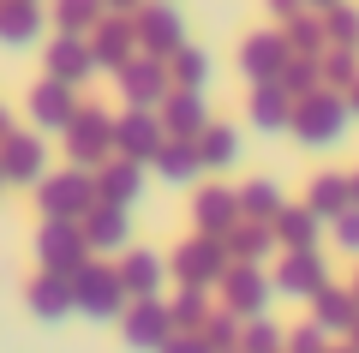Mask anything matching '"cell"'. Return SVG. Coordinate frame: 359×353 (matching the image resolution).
Listing matches in <instances>:
<instances>
[{
  "mask_svg": "<svg viewBox=\"0 0 359 353\" xmlns=\"http://www.w3.org/2000/svg\"><path fill=\"white\" fill-rule=\"evenodd\" d=\"M347 126H353V108H347V90H311L294 102V120H287V138L299 150H341Z\"/></svg>",
  "mask_w": 359,
  "mask_h": 353,
  "instance_id": "1",
  "label": "cell"
},
{
  "mask_svg": "<svg viewBox=\"0 0 359 353\" xmlns=\"http://www.w3.org/2000/svg\"><path fill=\"white\" fill-rule=\"evenodd\" d=\"M30 192H36V210L48 222H84V210L96 204V174L90 168H60V174H42Z\"/></svg>",
  "mask_w": 359,
  "mask_h": 353,
  "instance_id": "2",
  "label": "cell"
},
{
  "mask_svg": "<svg viewBox=\"0 0 359 353\" xmlns=\"http://www.w3.org/2000/svg\"><path fill=\"white\" fill-rule=\"evenodd\" d=\"M66 138V156H72V168H96L114 156V114L108 108H96V102H78V114H72V126L60 132Z\"/></svg>",
  "mask_w": 359,
  "mask_h": 353,
  "instance_id": "3",
  "label": "cell"
},
{
  "mask_svg": "<svg viewBox=\"0 0 359 353\" xmlns=\"http://www.w3.org/2000/svg\"><path fill=\"white\" fill-rule=\"evenodd\" d=\"M72 312L96 317V324H114V317L126 312V288H120L114 264H96V258H90L84 269H72Z\"/></svg>",
  "mask_w": 359,
  "mask_h": 353,
  "instance_id": "4",
  "label": "cell"
},
{
  "mask_svg": "<svg viewBox=\"0 0 359 353\" xmlns=\"http://www.w3.org/2000/svg\"><path fill=\"white\" fill-rule=\"evenodd\" d=\"M168 276H174L180 288H216V281L228 276V246H222L216 234H198V240L174 246V258H168Z\"/></svg>",
  "mask_w": 359,
  "mask_h": 353,
  "instance_id": "5",
  "label": "cell"
},
{
  "mask_svg": "<svg viewBox=\"0 0 359 353\" xmlns=\"http://www.w3.org/2000/svg\"><path fill=\"white\" fill-rule=\"evenodd\" d=\"M132 30H138V54H156V60H168L186 42V18H180L174 0H144L132 13Z\"/></svg>",
  "mask_w": 359,
  "mask_h": 353,
  "instance_id": "6",
  "label": "cell"
},
{
  "mask_svg": "<svg viewBox=\"0 0 359 353\" xmlns=\"http://www.w3.org/2000/svg\"><path fill=\"white\" fill-rule=\"evenodd\" d=\"M216 288H222V305H228L240 324H245V317H264L269 312V293H276L264 264H228V276H222Z\"/></svg>",
  "mask_w": 359,
  "mask_h": 353,
  "instance_id": "7",
  "label": "cell"
},
{
  "mask_svg": "<svg viewBox=\"0 0 359 353\" xmlns=\"http://www.w3.org/2000/svg\"><path fill=\"white\" fill-rule=\"evenodd\" d=\"M323 281H330V258H323V246H311V252H282L276 269H269V288L287 293V300H311Z\"/></svg>",
  "mask_w": 359,
  "mask_h": 353,
  "instance_id": "8",
  "label": "cell"
},
{
  "mask_svg": "<svg viewBox=\"0 0 359 353\" xmlns=\"http://www.w3.org/2000/svg\"><path fill=\"white\" fill-rule=\"evenodd\" d=\"M36 264L54 269V276H72V269L90 264V246H84V234H78V222H48V215H42V227H36Z\"/></svg>",
  "mask_w": 359,
  "mask_h": 353,
  "instance_id": "9",
  "label": "cell"
},
{
  "mask_svg": "<svg viewBox=\"0 0 359 353\" xmlns=\"http://www.w3.org/2000/svg\"><path fill=\"white\" fill-rule=\"evenodd\" d=\"M120 335H126V347H138V353H162L168 335H174V324H168V300H126V312H120Z\"/></svg>",
  "mask_w": 359,
  "mask_h": 353,
  "instance_id": "10",
  "label": "cell"
},
{
  "mask_svg": "<svg viewBox=\"0 0 359 353\" xmlns=\"http://www.w3.org/2000/svg\"><path fill=\"white\" fill-rule=\"evenodd\" d=\"M114 276H120V288H126V300H162V288H168V258L150 252V246H126L120 264H114Z\"/></svg>",
  "mask_w": 359,
  "mask_h": 353,
  "instance_id": "11",
  "label": "cell"
},
{
  "mask_svg": "<svg viewBox=\"0 0 359 353\" xmlns=\"http://www.w3.org/2000/svg\"><path fill=\"white\" fill-rule=\"evenodd\" d=\"M114 84H120V96H126V108H156V102L174 90L168 84V60H156V54H132L114 72Z\"/></svg>",
  "mask_w": 359,
  "mask_h": 353,
  "instance_id": "12",
  "label": "cell"
},
{
  "mask_svg": "<svg viewBox=\"0 0 359 353\" xmlns=\"http://www.w3.org/2000/svg\"><path fill=\"white\" fill-rule=\"evenodd\" d=\"M78 234H84L90 258H114V252H126V240H132V210H120V204H90L84 222H78Z\"/></svg>",
  "mask_w": 359,
  "mask_h": 353,
  "instance_id": "13",
  "label": "cell"
},
{
  "mask_svg": "<svg viewBox=\"0 0 359 353\" xmlns=\"http://www.w3.org/2000/svg\"><path fill=\"white\" fill-rule=\"evenodd\" d=\"M162 120H156V108H120L114 114V156H132V162H150L156 150H162Z\"/></svg>",
  "mask_w": 359,
  "mask_h": 353,
  "instance_id": "14",
  "label": "cell"
},
{
  "mask_svg": "<svg viewBox=\"0 0 359 353\" xmlns=\"http://www.w3.org/2000/svg\"><path fill=\"white\" fill-rule=\"evenodd\" d=\"M0 174H6V186H36L48 174V144L36 132H6L0 138Z\"/></svg>",
  "mask_w": 359,
  "mask_h": 353,
  "instance_id": "15",
  "label": "cell"
},
{
  "mask_svg": "<svg viewBox=\"0 0 359 353\" xmlns=\"http://www.w3.org/2000/svg\"><path fill=\"white\" fill-rule=\"evenodd\" d=\"M84 42H90V60H96V72H120V66L138 54V30H132V18H120V13H108Z\"/></svg>",
  "mask_w": 359,
  "mask_h": 353,
  "instance_id": "16",
  "label": "cell"
},
{
  "mask_svg": "<svg viewBox=\"0 0 359 353\" xmlns=\"http://www.w3.org/2000/svg\"><path fill=\"white\" fill-rule=\"evenodd\" d=\"M156 120H162L168 138H198V132L210 126V102H204V90H168V96L156 102Z\"/></svg>",
  "mask_w": 359,
  "mask_h": 353,
  "instance_id": "17",
  "label": "cell"
},
{
  "mask_svg": "<svg viewBox=\"0 0 359 353\" xmlns=\"http://www.w3.org/2000/svg\"><path fill=\"white\" fill-rule=\"evenodd\" d=\"M138 198H144V162H132V156H108V162L96 168V204H120V210H132Z\"/></svg>",
  "mask_w": 359,
  "mask_h": 353,
  "instance_id": "18",
  "label": "cell"
},
{
  "mask_svg": "<svg viewBox=\"0 0 359 353\" xmlns=\"http://www.w3.org/2000/svg\"><path fill=\"white\" fill-rule=\"evenodd\" d=\"M42 66H48V78H60V84H72V90H84L90 78H96V60H90L84 36H54L48 48H42Z\"/></svg>",
  "mask_w": 359,
  "mask_h": 353,
  "instance_id": "19",
  "label": "cell"
},
{
  "mask_svg": "<svg viewBox=\"0 0 359 353\" xmlns=\"http://www.w3.org/2000/svg\"><path fill=\"white\" fill-rule=\"evenodd\" d=\"M78 96H84V90L60 84V78H42V84L30 90V120H36L42 132H66L72 114H78Z\"/></svg>",
  "mask_w": 359,
  "mask_h": 353,
  "instance_id": "20",
  "label": "cell"
},
{
  "mask_svg": "<svg viewBox=\"0 0 359 353\" xmlns=\"http://www.w3.org/2000/svg\"><path fill=\"white\" fill-rule=\"evenodd\" d=\"M144 168H150L162 186H198V180H204V162H198L192 138H162V150H156Z\"/></svg>",
  "mask_w": 359,
  "mask_h": 353,
  "instance_id": "21",
  "label": "cell"
},
{
  "mask_svg": "<svg viewBox=\"0 0 359 353\" xmlns=\"http://www.w3.org/2000/svg\"><path fill=\"white\" fill-rule=\"evenodd\" d=\"M42 30H48V13L36 0H0V48H36Z\"/></svg>",
  "mask_w": 359,
  "mask_h": 353,
  "instance_id": "22",
  "label": "cell"
},
{
  "mask_svg": "<svg viewBox=\"0 0 359 353\" xmlns=\"http://www.w3.org/2000/svg\"><path fill=\"white\" fill-rule=\"evenodd\" d=\"M282 66H287V36H282V30H252V36L240 42V72L252 78V84L276 78Z\"/></svg>",
  "mask_w": 359,
  "mask_h": 353,
  "instance_id": "23",
  "label": "cell"
},
{
  "mask_svg": "<svg viewBox=\"0 0 359 353\" xmlns=\"http://www.w3.org/2000/svg\"><path fill=\"white\" fill-rule=\"evenodd\" d=\"M25 305L42 317V324H60L72 317V276H54V269H36L25 288Z\"/></svg>",
  "mask_w": 359,
  "mask_h": 353,
  "instance_id": "24",
  "label": "cell"
},
{
  "mask_svg": "<svg viewBox=\"0 0 359 353\" xmlns=\"http://www.w3.org/2000/svg\"><path fill=\"white\" fill-rule=\"evenodd\" d=\"M311 324H318L323 335H347V329L359 324V300H353V288H335V281H323V288L311 293Z\"/></svg>",
  "mask_w": 359,
  "mask_h": 353,
  "instance_id": "25",
  "label": "cell"
},
{
  "mask_svg": "<svg viewBox=\"0 0 359 353\" xmlns=\"http://www.w3.org/2000/svg\"><path fill=\"white\" fill-rule=\"evenodd\" d=\"M233 222H240V198H233L228 186H198L192 192V227L198 234H216L222 240Z\"/></svg>",
  "mask_w": 359,
  "mask_h": 353,
  "instance_id": "26",
  "label": "cell"
},
{
  "mask_svg": "<svg viewBox=\"0 0 359 353\" xmlns=\"http://www.w3.org/2000/svg\"><path fill=\"white\" fill-rule=\"evenodd\" d=\"M245 120H252L257 132H287V120H294V96H287L276 78H264V84H252V96H245Z\"/></svg>",
  "mask_w": 359,
  "mask_h": 353,
  "instance_id": "27",
  "label": "cell"
},
{
  "mask_svg": "<svg viewBox=\"0 0 359 353\" xmlns=\"http://www.w3.org/2000/svg\"><path fill=\"white\" fill-rule=\"evenodd\" d=\"M222 246H228V264H269V252H282L269 222H233L222 234Z\"/></svg>",
  "mask_w": 359,
  "mask_h": 353,
  "instance_id": "28",
  "label": "cell"
},
{
  "mask_svg": "<svg viewBox=\"0 0 359 353\" xmlns=\"http://www.w3.org/2000/svg\"><path fill=\"white\" fill-rule=\"evenodd\" d=\"M269 227H276V246H282V252H311V246L323 240V227H330V222H323V215H311L306 204H287Z\"/></svg>",
  "mask_w": 359,
  "mask_h": 353,
  "instance_id": "29",
  "label": "cell"
},
{
  "mask_svg": "<svg viewBox=\"0 0 359 353\" xmlns=\"http://www.w3.org/2000/svg\"><path fill=\"white\" fill-rule=\"evenodd\" d=\"M192 144H198V162H204V174H228V168L240 162V150H245V144H240V126H228V120H222V126L210 120V126L198 132Z\"/></svg>",
  "mask_w": 359,
  "mask_h": 353,
  "instance_id": "30",
  "label": "cell"
},
{
  "mask_svg": "<svg viewBox=\"0 0 359 353\" xmlns=\"http://www.w3.org/2000/svg\"><path fill=\"white\" fill-rule=\"evenodd\" d=\"M233 198H240V222H276V215L287 210V192L276 186V180H269V174L245 180V186L233 192Z\"/></svg>",
  "mask_w": 359,
  "mask_h": 353,
  "instance_id": "31",
  "label": "cell"
},
{
  "mask_svg": "<svg viewBox=\"0 0 359 353\" xmlns=\"http://www.w3.org/2000/svg\"><path fill=\"white\" fill-rule=\"evenodd\" d=\"M210 72H216V60H210L198 42H180V48L168 54V84H174V90H204Z\"/></svg>",
  "mask_w": 359,
  "mask_h": 353,
  "instance_id": "32",
  "label": "cell"
},
{
  "mask_svg": "<svg viewBox=\"0 0 359 353\" xmlns=\"http://www.w3.org/2000/svg\"><path fill=\"white\" fill-rule=\"evenodd\" d=\"M306 210L323 215V222H335L341 210H353V186H347V174H318L306 186Z\"/></svg>",
  "mask_w": 359,
  "mask_h": 353,
  "instance_id": "33",
  "label": "cell"
},
{
  "mask_svg": "<svg viewBox=\"0 0 359 353\" xmlns=\"http://www.w3.org/2000/svg\"><path fill=\"white\" fill-rule=\"evenodd\" d=\"M48 18H54V30H60V36H90V30L108 18V6H102V0H54Z\"/></svg>",
  "mask_w": 359,
  "mask_h": 353,
  "instance_id": "34",
  "label": "cell"
},
{
  "mask_svg": "<svg viewBox=\"0 0 359 353\" xmlns=\"http://www.w3.org/2000/svg\"><path fill=\"white\" fill-rule=\"evenodd\" d=\"M210 305H216V300H210V288H180L174 300H168V324H174L180 335H192V329L210 317Z\"/></svg>",
  "mask_w": 359,
  "mask_h": 353,
  "instance_id": "35",
  "label": "cell"
},
{
  "mask_svg": "<svg viewBox=\"0 0 359 353\" xmlns=\"http://www.w3.org/2000/svg\"><path fill=\"white\" fill-rule=\"evenodd\" d=\"M192 335L204 341L210 353H233V347H240V317H233L228 305H210V317L192 329Z\"/></svg>",
  "mask_w": 359,
  "mask_h": 353,
  "instance_id": "36",
  "label": "cell"
},
{
  "mask_svg": "<svg viewBox=\"0 0 359 353\" xmlns=\"http://www.w3.org/2000/svg\"><path fill=\"white\" fill-rule=\"evenodd\" d=\"M287 36V54H323L330 42H323V13H294L287 25H276Z\"/></svg>",
  "mask_w": 359,
  "mask_h": 353,
  "instance_id": "37",
  "label": "cell"
},
{
  "mask_svg": "<svg viewBox=\"0 0 359 353\" xmlns=\"http://www.w3.org/2000/svg\"><path fill=\"white\" fill-rule=\"evenodd\" d=\"M276 84L287 90V96H311V90H323V78H318V54H287V66L276 72Z\"/></svg>",
  "mask_w": 359,
  "mask_h": 353,
  "instance_id": "38",
  "label": "cell"
},
{
  "mask_svg": "<svg viewBox=\"0 0 359 353\" xmlns=\"http://www.w3.org/2000/svg\"><path fill=\"white\" fill-rule=\"evenodd\" d=\"M323 42L330 48H359V0H341L323 13Z\"/></svg>",
  "mask_w": 359,
  "mask_h": 353,
  "instance_id": "39",
  "label": "cell"
},
{
  "mask_svg": "<svg viewBox=\"0 0 359 353\" xmlns=\"http://www.w3.org/2000/svg\"><path fill=\"white\" fill-rule=\"evenodd\" d=\"M282 341H287V329L276 324V317H245L240 324V353H282Z\"/></svg>",
  "mask_w": 359,
  "mask_h": 353,
  "instance_id": "40",
  "label": "cell"
},
{
  "mask_svg": "<svg viewBox=\"0 0 359 353\" xmlns=\"http://www.w3.org/2000/svg\"><path fill=\"white\" fill-rule=\"evenodd\" d=\"M318 78H323V90H347L359 78V48H323L318 54Z\"/></svg>",
  "mask_w": 359,
  "mask_h": 353,
  "instance_id": "41",
  "label": "cell"
},
{
  "mask_svg": "<svg viewBox=\"0 0 359 353\" xmlns=\"http://www.w3.org/2000/svg\"><path fill=\"white\" fill-rule=\"evenodd\" d=\"M323 347H330V335H323L311 317H306V324H294V329H287V341H282V353H323Z\"/></svg>",
  "mask_w": 359,
  "mask_h": 353,
  "instance_id": "42",
  "label": "cell"
},
{
  "mask_svg": "<svg viewBox=\"0 0 359 353\" xmlns=\"http://www.w3.org/2000/svg\"><path fill=\"white\" fill-rule=\"evenodd\" d=\"M330 234H335V246H341L347 258H359V204L335 215V222H330Z\"/></svg>",
  "mask_w": 359,
  "mask_h": 353,
  "instance_id": "43",
  "label": "cell"
},
{
  "mask_svg": "<svg viewBox=\"0 0 359 353\" xmlns=\"http://www.w3.org/2000/svg\"><path fill=\"white\" fill-rule=\"evenodd\" d=\"M264 6H269V18H276V25H287L294 13H306V0H264Z\"/></svg>",
  "mask_w": 359,
  "mask_h": 353,
  "instance_id": "44",
  "label": "cell"
},
{
  "mask_svg": "<svg viewBox=\"0 0 359 353\" xmlns=\"http://www.w3.org/2000/svg\"><path fill=\"white\" fill-rule=\"evenodd\" d=\"M162 353H210V347H204V341H198V335H180V329H174Z\"/></svg>",
  "mask_w": 359,
  "mask_h": 353,
  "instance_id": "45",
  "label": "cell"
},
{
  "mask_svg": "<svg viewBox=\"0 0 359 353\" xmlns=\"http://www.w3.org/2000/svg\"><path fill=\"white\" fill-rule=\"evenodd\" d=\"M102 6H108V13H120V18H132V13L144 6V0H102Z\"/></svg>",
  "mask_w": 359,
  "mask_h": 353,
  "instance_id": "46",
  "label": "cell"
},
{
  "mask_svg": "<svg viewBox=\"0 0 359 353\" xmlns=\"http://www.w3.org/2000/svg\"><path fill=\"white\" fill-rule=\"evenodd\" d=\"M6 132H18V126H13V108L0 102V138H6Z\"/></svg>",
  "mask_w": 359,
  "mask_h": 353,
  "instance_id": "47",
  "label": "cell"
},
{
  "mask_svg": "<svg viewBox=\"0 0 359 353\" xmlns=\"http://www.w3.org/2000/svg\"><path fill=\"white\" fill-rule=\"evenodd\" d=\"M347 108H353V120H359V78L347 84Z\"/></svg>",
  "mask_w": 359,
  "mask_h": 353,
  "instance_id": "48",
  "label": "cell"
},
{
  "mask_svg": "<svg viewBox=\"0 0 359 353\" xmlns=\"http://www.w3.org/2000/svg\"><path fill=\"white\" fill-rule=\"evenodd\" d=\"M330 6H341V0H306V13H330Z\"/></svg>",
  "mask_w": 359,
  "mask_h": 353,
  "instance_id": "49",
  "label": "cell"
},
{
  "mask_svg": "<svg viewBox=\"0 0 359 353\" xmlns=\"http://www.w3.org/2000/svg\"><path fill=\"white\" fill-rule=\"evenodd\" d=\"M347 347H353V353H359V324H353V329H347Z\"/></svg>",
  "mask_w": 359,
  "mask_h": 353,
  "instance_id": "50",
  "label": "cell"
},
{
  "mask_svg": "<svg viewBox=\"0 0 359 353\" xmlns=\"http://www.w3.org/2000/svg\"><path fill=\"white\" fill-rule=\"evenodd\" d=\"M347 186H353V204H359V174H347Z\"/></svg>",
  "mask_w": 359,
  "mask_h": 353,
  "instance_id": "51",
  "label": "cell"
},
{
  "mask_svg": "<svg viewBox=\"0 0 359 353\" xmlns=\"http://www.w3.org/2000/svg\"><path fill=\"white\" fill-rule=\"evenodd\" d=\"M347 288H353V300H359V269H353V281H347Z\"/></svg>",
  "mask_w": 359,
  "mask_h": 353,
  "instance_id": "52",
  "label": "cell"
},
{
  "mask_svg": "<svg viewBox=\"0 0 359 353\" xmlns=\"http://www.w3.org/2000/svg\"><path fill=\"white\" fill-rule=\"evenodd\" d=\"M323 353H353V347H323Z\"/></svg>",
  "mask_w": 359,
  "mask_h": 353,
  "instance_id": "53",
  "label": "cell"
},
{
  "mask_svg": "<svg viewBox=\"0 0 359 353\" xmlns=\"http://www.w3.org/2000/svg\"><path fill=\"white\" fill-rule=\"evenodd\" d=\"M0 192H6V174H0Z\"/></svg>",
  "mask_w": 359,
  "mask_h": 353,
  "instance_id": "54",
  "label": "cell"
},
{
  "mask_svg": "<svg viewBox=\"0 0 359 353\" xmlns=\"http://www.w3.org/2000/svg\"><path fill=\"white\" fill-rule=\"evenodd\" d=\"M233 353H240V347H233Z\"/></svg>",
  "mask_w": 359,
  "mask_h": 353,
  "instance_id": "55",
  "label": "cell"
},
{
  "mask_svg": "<svg viewBox=\"0 0 359 353\" xmlns=\"http://www.w3.org/2000/svg\"><path fill=\"white\" fill-rule=\"evenodd\" d=\"M36 6H42V0H36Z\"/></svg>",
  "mask_w": 359,
  "mask_h": 353,
  "instance_id": "56",
  "label": "cell"
}]
</instances>
